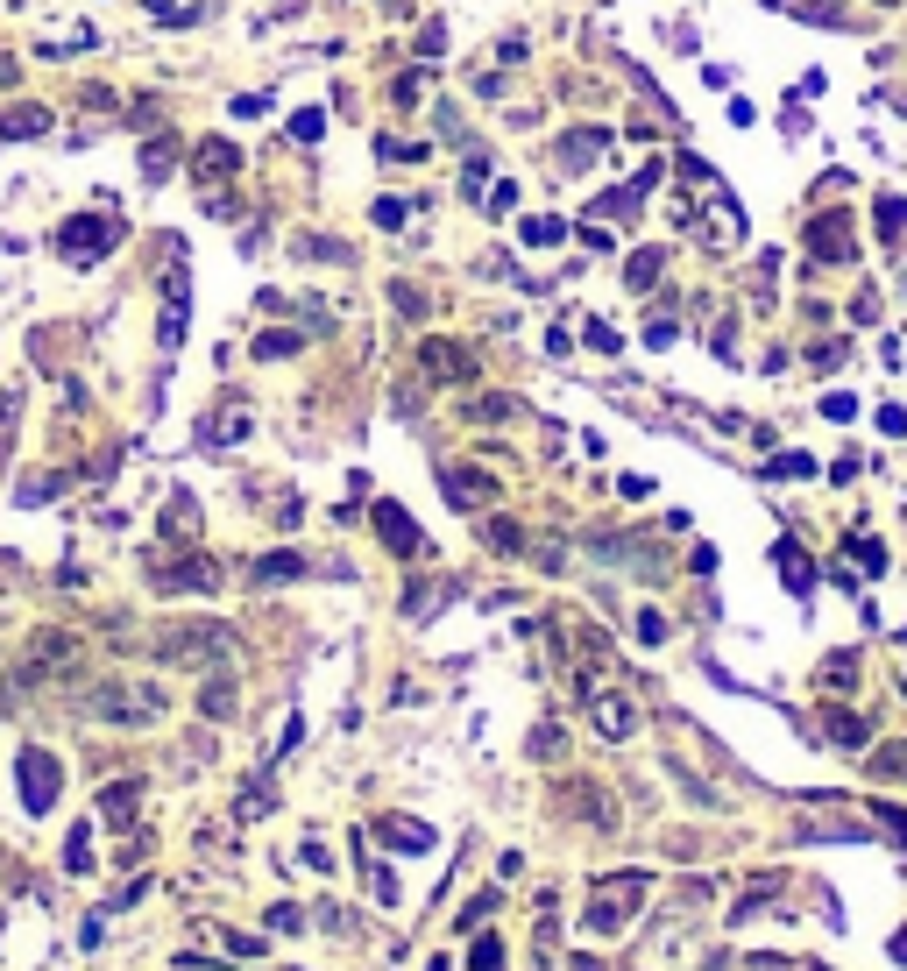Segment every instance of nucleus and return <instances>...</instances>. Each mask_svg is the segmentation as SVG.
<instances>
[{
  "label": "nucleus",
  "mask_w": 907,
  "mask_h": 971,
  "mask_svg": "<svg viewBox=\"0 0 907 971\" xmlns=\"http://www.w3.org/2000/svg\"><path fill=\"white\" fill-rule=\"evenodd\" d=\"M766 475H815V461L808 454H780V461H766Z\"/></svg>",
  "instance_id": "nucleus-41"
},
{
  "label": "nucleus",
  "mask_w": 907,
  "mask_h": 971,
  "mask_svg": "<svg viewBox=\"0 0 907 971\" xmlns=\"http://www.w3.org/2000/svg\"><path fill=\"white\" fill-rule=\"evenodd\" d=\"M468 419H518V404H511V397H475Z\"/></svg>",
  "instance_id": "nucleus-36"
},
{
  "label": "nucleus",
  "mask_w": 907,
  "mask_h": 971,
  "mask_svg": "<svg viewBox=\"0 0 907 971\" xmlns=\"http://www.w3.org/2000/svg\"><path fill=\"white\" fill-rule=\"evenodd\" d=\"M411 220V199H376V227H404Z\"/></svg>",
  "instance_id": "nucleus-38"
},
{
  "label": "nucleus",
  "mask_w": 907,
  "mask_h": 971,
  "mask_svg": "<svg viewBox=\"0 0 907 971\" xmlns=\"http://www.w3.org/2000/svg\"><path fill=\"white\" fill-rule=\"evenodd\" d=\"M440 490H447L454 511H482L489 497H497V475H482V468H447V475H440Z\"/></svg>",
  "instance_id": "nucleus-11"
},
{
  "label": "nucleus",
  "mask_w": 907,
  "mask_h": 971,
  "mask_svg": "<svg viewBox=\"0 0 907 971\" xmlns=\"http://www.w3.org/2000/svg\"><path fill=\"white\" fill-rule=\"evenodd\" d=\"M801 249L815 270H851L858 263V227H851V206H822L801 220Z\"/></svg>",
  "instance_id": "nucleus-2"
},
{
  "label": "nucleus",
  "mask_w": 907,
  "mask_h": 971,
  "mask_svg": "<svg viewBox=\"0 0 907 971\" xmlns=\"http://www.w3.org/2000/svg\"><path fill=\"white\" fill-rule=\"evenodd\" d=\"M638 901H645V872H610V879H603V894L589 901V936H610V929H624Z\"/></svg>",
  "instance_id": "nucleus-5"
},
{
  "label": "nucleus",
  "mask_w": 907,
  "mask_h": 971,
  "mask_svg": "<svg viewBox=\"0 0 907 971\" xmlns=\"http://www.w3.org/2000/svg\"><path fill=\"white\" fill-rule=\"evenodd\" d=\"M574 971H603V964H596V957H574Z\"/></svg>",
  "instance_id": "nucleus-50"
},
{
  "label": "nucleus",
  "mask_w": 907,
  "mask_h": 971,
  "mask_svg": "<svg viewBox=\"0 0 907 971\" xmlns=\"http://www.w3.org/2000/svg\"><path fill=\"white\" fill-rule=\"evenodd\" d=\"M794 93H801V100H822V93H830V71H801Z\"/></svg>",
  "instance_id": "nucleus-43"
},
{
  "label": "nucleus",
  "mask_w": 907,
  "mask_h": 971,
  "mask_svg": "<svg viewBox=\"0 0 907 971\" xmlns=\"http://www.w3.org/2000/svg\"><path fill=\"white\" fill-rule=\"evenodd\" d=\"M638 638H645V645H659V638H667V617L645 610V617H638Z\"/></svg>",
  "instance_id": "nucleus-45"
},
{
  "label": "nucleus",
  "mask_w": 907,
  "mask_h": 971,
  "mask_svg": "<svg viewBox=\"0 0 907 971\" xmlns=\"http://www.w3.org/2000/svg\"><path fill=\"white\" fill-rule=\"evenodd\" d=\"M872 234H879V249H900L907 241V199L900 192H872Z\"/></svg>",
  "instance_id": "nucleus-14"
},
{
  "label": "nucleus",
  "mask_w": 907,
  "mask_h": 971,
  "mask_svg": "<svg viewBox=\"0 0 907 971\" xmlns=\"http://www.w3.org/2000/svg\"><path fill=\"white\" fill-rule=\"evenodd\" d=\"M419 93H426V71H404L397 78V107H419Z\"/></svg>",
  "instance_id": "nucleus-39"
},
{
  "label": "nucleus",
  "mask_w": 907,
  "mask_h": 971,
  "mask_svg": "<svg viewBox=\"0 0 907 971\" xmlns=\"http://www.w3.org/2000/svg\"><path fill=\"white\" fill-rule=\"evenodd\" d=\"M822 419H858V397L851 390H830V397H822Z\"/></svg>",
  "instance_id": "nucleus-37"
},
{
  "label": "nucleus",
  "mask_w": 907,
  "mask_h": 971,
  "mask_svg": "<svg viewBox=\"0 0 907 971\" xmlns=\"http://www.w3.org/2000/svg\"><path fill=\"white\" fill-rule=\"evenodd\" d=\"M78 667V638L71 631H36V645H29V681L36 674H71Z\"/></svg>",
  "instance_id": "nucleus-10"
},
{
  "label": "nucleus",
  "mask_w": 907,
  "mask_h": 971,
  "mask_svg": "<svg viewBox=\"0 0 907 971\" xmlns=\"http://www.w3.org/2000/svg\"><path fill=\"white\" fill-rule=\"evenodd\" d=\"M497 901H504V894H475V901H468V915H461V929H475V922H482L489 908H497Z\"/></svg>",
  "instance_id": "nucleus-46"
},
{
  "label": "nucleus",
  "mask_w": 907,
  "mask_h": 971,
  "mask_svg": "<svg viewBox=\"0 0 907 971\" xmlns=\"http://www.w3.org/2000/svg\"><path fill=\"white\" fill-rule=\"evenodd\" d=\"M156 709H163L156 688H121V681L86 688V716H100V723H149Z\"/></svg>",
  "instance_id": "nucleus-4"
},
{
  "label": "nucleus",
  "mask_w": 907,
  "mask_h": 971,
  "mask_svg": "<svg viewBox=\"0 0 907 971\" xmlns=\"http://www.w3.org/2000/svg\"><path fill=\"white\" fill-rule=\"evenodd\" d=\"M15 773H22V808H29V816H50V808H57V787H64L57 759H50L43 745H29V752L15 759Z\"/></svg>",
  "instance_id": "nucleus-6"
},
{
  "label": "nucleus",
  "mask_w": 907,
  "mask_h": 971,
  "mask_svg": "<svg viewBox=\"0 0 907 971\" xmlns=\"http://www.w3.org/2000/svg\"><path fill=\"white\" fill-rule=\"evenodd\" d=\"M178 164H185V142H178V135H156V142L142 149V178H149V185H163Z\"/></svg>",
  "instance_id": "nucleus-18"
},
{
  "label": "nucleus",
  "mask_w": 907,
  "mask_h": 971,
  "mask_svg": "<svg viewBox=\"0 0 907 971\" xmlns=\"http://www.w3.org/2000/svg\"><path fill=\"white\" fill-rule=\"evenodd\" d=\"M872 816H879V830H886L893 844H907V808H893V801H879V808H872Z\"/></svg>",
  "instance_id": "nucleus-35"
},
{
  "label": "nucleus",
  "mask_w": 907,
  "mask_h": 971,
  "mask_svg": "<svg viewBox=\"0 0 907 971\" xmlns=\"http://www.w3.org/2000/svg\"><path fill=\"white\" fill-rule=\"evenodd\" d=\"M50 128V107H0V142H29Z\"/></svg>",
  "instance_id": "nucleus-20"
},
{
  "label": "nucleus",
  "mask_w": 907,
  "mask_h": 971,
  "mask_svg": "<svg viewBox=\"0 0 907 971\" xmlns=\"http://www.w3.org/2000/svg\"><path fill=\"white\" fill-rule=\"evenodd\" d=\"M872 8H886V15H893V8H907V0H872Z\"/></svg>",
  "instance_id": "nucleus-51"
},
{
  "label": "nucleus",
  "mask_w": 907,
  "mask_h": 971,
  "mask_svg": "<svg viewBox=\"0 0 907 971\" xmlns=\"http://www.w3.org/2000/svg\"><path fill=\"white\" fill-rule=\"evenodd\" d=\"M589 716H596V731H603V738H631V731H638V702H631V695H603V688H589Z\"/></svg>",
  "instance_id": "nucleus-13"
},
{
  "label": "nucleus",
  "mask_w": 907,
  "mask_h": 971,
  "mask_svg": "<svg viewBox=\"0 0 907 971\" xmlns=\"http://www.w3.org/2000/svg\"><path fill=\"white\" fill-rule=\"evenodd\" d=\"M298 256H312V263H348V249H341V241H326V234H298Z\"/></svg>",
  "instance_id": "nucleus-29"
},
{
  "label": "nucleus",
  "mask_w": 907,
  "mask_h": 971,
  "mask_svg": "<svg viewBox=\"0 0 907 971\" xmlns=\"http://www.w3.org/2000/svg\"><path fill=\"white\" fill-rule=\"evenodd\" d=\"M773 568H780V582H787L794 596H808V589H815V560H808L794 539H780V546H773Z\"/></svg>",
  "instance_id": "nucleus-17"
},
{
  "label": "nucleus",
  "mask_w": 907,
  "mask_h": 971,
  "mask_svg": "<svg viewBox=\"0 0 907 971\" xmlns=\"http://www.w3.org/2000/svg\"><path fill=\"white\" fill-rule=\"evenodd\" d=\"M723 114H730V128H752V121H759V107H752V100H730Z\"/></svg>",
  "instance_id": "nucleus-47"
},
{
  "label": "nucleus",
  "mask_w": 907,
  "mask_h": 971,
  "mask_svg": "<svg viewBox=\"0 0 907 971\" xmlns=\"http://www.w3.org/2000/svg\"><path fill=\"white\" fill-rule=\"evenodd\" d=\"M163 589H220V560H206V553H192V560H171L163 568Z\"/></svg>",
  "instance_id": "nucleus-16"
},
{
  "label": "nucleus",
  "mask_w": 907,
  "mask_h": 971,
  "mask_svg": "<svg viewBox=\"0 0 907 971\" xmlns=\"http://www.w3.org/2000/svg\"><path fill=\"white\" fill-rule=\"evenodd\" d=\"M589 348H603V355H617V334L603 327V319H589Z\"/></svg>",
  "instance_id": "nucleus-48"
},
{
  "label": "nucleus",
  "mask_w": 907,
  "mask_h": 971,
  "mask_svg": "<svg viewBox=\"0 0 907 971\" xmlns=\"http://www.w3.org/2000/svg\"><path fill=\"white\" fill-rule=\"evenodd\" d=\"M822 731H830V745H844V752H865L872 745V716H858V709H822Z\"/></svg>",
  "instance_id": "nucleus-15"
},
{
  "label": "nucleus",
  "mask_w": 907,
  "mask_h": 971,
  "mask_svg": "<svg viewBox=\"0 0 907 971\" xmlns=\"http://www.w3.org/2000/svg\"><path fill=\"white\" fill-rule=\"evenodd\" d=\"M220 653H234V631L213 624V617L163 624V638H156V660H163V667H213Z\"/></svg>",
  "instance_id": "nucleus-1"
},
{
  "label": "nucleus",
  "mask_w": 907,
  "mask_h": 971,
  "mask_svg": "<svg viewBox=\"0 0 907 971\" xmlns=\"http://www.w3.org/2000/svg\"><path fill=\"white\" fill-rule=\"evenodd\" d=\"M291 575H305V560H298V553H270V560H256V582H291Z\"/></svg>",
  "instance_id": "nucleus-27"
},
{
  "label": "nucleus",
  "mask_w": 907,
  "mask_h": 971,
  "mask_svg": "<svg viewBox=\"0 0 907 971\" xmlns=\"http://www.w3.org/2000/svg\"><path fill=\"white\" fill-rule=\"evenodd\" d=\"M532 752H539V759H553V752H560V731H553V723H546V731H532Z\"/></svg>",
  "instance_id": "nucleus-49"
},
{
  "label": "nucleus",
  "mask_w": 907,
  "mask_h": 971,
  "mask_svg": "<svg viewBox=\"0 0 907 971\" xmlns=\"http://www.w3.org/2000/svg\"><path fill=\"white\" fill-rule=\"evenodd\" d=\"M270 929H277V936H291V929H305V915H298L291 901H277V908H270Z\"/></svg>",
  "instance_id": "nucleus-42"
},
{
  "label": "nucleus",
  "mask_w": 907,
  "mask_h": 971,
  "mask_svg": "<svg viewBox=\"0 0 907 971\" xmlns=\"http://www.w3.org/2000/svg\"><path fill=\"white\" fill-rule=\"evenodd\" d=\"M135 801H142V780H114V787H100V816L107 823H128Z\"/></svg>",
  "instance_id": "nucleus-22"
},
{
  "label": "nucleus",
  "mask_w": 907,
  "mask_h": 971,
  "mask_svg": "<svg viewBox=\"0 0 907 971\" xmlns=\"http://www.w3.org/2000/svg\"><path fill=\"white\" fill-rule=\"evenodd\" d=\"M376 837H383V844H397V851H433V830L397 823V816H383V823H376Z\"/></svg>",
  "instance_id": "nucleus-23"
},
{
  "label": "nucleus",
  "mask_w": 907,
  "mask_h": 971,
  "mask_svg": "<svg viewBox=\"0 0 907 971\" xmlns=\"http://www.w3.org/2000/svg\"><path fill=\"white\" fill-rule=\"evenodd\" d=\"M419 362H426V376H433V383H475V355H468V348H454V341H426V348H419Z\"/></svg>",
  "instance_id": "nucleus-12"
},
{
  "label": "nucleus",
  "mask_w": 907,
  "mask_h": 971,
  "mask_svg": "<svg viewBox=\"0 0 907 971\" xmlns=\"http://www.w3.org/2000/svg\"><path fill=\"white\" fill-rule=\"evenodd\" d=\"M610 149V128H574V135H560L553 142V171H567V178H582L596 156Z\"/></svg>",
  "instance_id": "nucleus-7"
},
{
  "label": "nucleus",
  "mask_w": 907,
  "mask_h": 971,
  "mask_svg": "<svg viewBox=\"0 0 907 971\" xmlns=\"http://www.w3.org/2000/svg\"><path fill=\"white\" fill-rule=\"evenodd\" d=\"M659 277H667V249H638V256L624 263V291H652Z\"/></svg>",
  "instance_id": "nucleus-21"
},
{
  "label": "nucleus",
  "mask_w": 907,
  "mask_h": 971,
  "mask_svg": "<svg viewBox=\"0 0 907 971\" xmlns=\"http://www.w3.org/2000/svg\"><path fill=\"white\" fill-rule=\"evenodd\" d=\"M163 539H171V546H192V539H199V504H192L185 490L163 504Z\"/></svg>",
  "instance_id": "nucleus-19"
},
{
  "label": "nucleus",
  "mask_w": 907,
  "mask_h": 971,
  "mask_svg": "<svg viewBox=\"0 0 907 971\" xmlns=\"http://www.w3.org/2000/svg\"><path fill=\"white\" fill-rule=\"evenodd\" d=\"M879 433H893V440L907 433V412H900V404H879Z\"/></svg>",
  "instance_id": "nucleus-44"
},
{
  "label": "nucleus",
  "mask_w": 907,
  "mask_h": 971,
  "mask_svg": "<svg viewBox=\"0 0 907 971\" xmlns=\"http://www.w3.org/2000/svg\"><path fill=\"white\" fill-rule=\"evenodd\" d=\"M376 532H383V546H390L397 560H426V532L411 525V511H397V504H376Z\"/></svg>",
  "instance_id": "nucleus-8"
},
{
  "label": "nucleus",
  "mask_w": 907,
  "mask_h": 971,
  "mask_svg": "<svg viewBox=\"0 0 907 971\" xmlns=\"http://www.w3.org/2000/svg\"><path fill=\"white\" fill-rule=\"evenodd\" d=\"M114 241H121V220H114V213H71V220L57 227V256L86 270V263H100V256L114 249Z\"/></svg>",
  "instance_id": "nucleus-3"
},
{
  "label": "nucleus",
  "mask_w": 907,
  "mask_h": 971,
  "mask_svg": "<svg viewBox=\"0 0 907 971\" xmlns=\"http://www.w3.org/2000/svg\"><path fill=\"white\" fill-rule=\"evenodd\" d=\"M822 681H830V688H851V681H858V653H830V667H822Z\"/></svg>",
  "instance_id": "nucleus-34"
},
{
  "label": "nucleus",
  "mask_w": 907,
  "mask_h": 971,
  "mask_svg": "<svg viewBox=\"0 0 907 971\" xmlns=\"http://www.w3.org/2000/svg\"><path fill=\"white\" fill-rule=\"evenodd\" d=\"M808 128H815L808 100H801V93H787V107H780V135H808Z\"/></svg>",
  "instance_id": "nucleus-30"
},
{
  "label": "nucleus",
  "mask_w": 907,
  "mask_h": 971,
  "mask_svg": "<svg viewBox=\"0 0 907 971\" xmlns=\"http://www.w3.org/2000/svg\"><path fill=\"white\" fill-rule=\"evenodd\" d=\"M468 971H504V943H497V936H482V943L468 950Z\"/></svg>",
  "instance_id": "nucleus-31"
},
{
  "label": "nucleus",
  "mask_w": 907,
  "mask_h": 971,
  "mask_svg": "<svg viewBox=\"0 0 907 971\" xmlns=\"http://www.w3.org/2000/svg\"><path fill=\"white\" fill-rule=\"evenodd\" d=\"M851 553H858V568H865V575H886V546H879V539H865V532H858V539H851Z\"/></svg>",
  "instance_id": "nucleus-32"
},
{
  "label": "nucleus",
  "mask_w": 907,
  "mask_h": 971,
  "mask_svg": "<svg viewBox=\"0 0 907 971\" xmlns=\"http://www.w3.org/2000/svg\"><path fill=\"white\" fill-rule=\"evenodd\" d=\"M525 241L532 249H553V241H567V220H525Z\"/></svg>",
  "instance_id": "nucleus-33"
},
{
  "label": "nucleus",
  "mask_w": 907,
  "mask_h": 971,
  "mask_svg": "<svg viewBox=\"0 0 907 971\" xmlns=\"http://www.w3.org/2000/svg\"><path fill=\"white\" fill-rule=\"evenodd\" d=\"M234 171H241V149H234L227 135H206V142L192 149V178H199L206 192H213L220 178H234Z\"/></svg>",
  "instance_id": "nucleus-9"
},
{
  "label": "nucleus",
  "mask_w": 907,
  "mask_h": 971,
  "mask_svg": "<svg viewBox=\"0 0 907 971\" xmlns=\"http://www.w3.org/2000/svg\"><path fill=\"white\" fill-rule=\"evenodd\" d=\"M291 348H298V334H263V341H256L263 362H277V355H291Z\"/></svg>",
  "instance_id": "nucleus-40"
},
{
  "label": "nucleus",
  "mask_w": 907,
  "mask_h": 971,
  "mask_svg": "<svg viewBox=\"0 0 907 971\" xmlns=\"http://www.w3.org/2000/svg\"><path fill=\"white\" fill-rule=\"evenodd\" d=\"M199 709H206L213 723H227V716H234V681H220V674H213V681L199 688Z\"/></svg>",
  "instance_id": "nucleus-26"
},
{
  "label": "nucleus",
  "mask_w": 907,
  "mask_h": 971,
  "mask_svg": "<svg viewBox=\"0 0 907 971\" xmlns=\"http://www.w3.org/2000/svg\"><path fill=\"white\" fill-rule=\"evenodd\" d=\"M872 780H900V787H907V745H900V738L872 745Z\"/></svg>",
  "instance_id": "nucleus-24"
},
{
  "label": "nucleus",
  "mask_w": 907,
  "mask_h": 971,
  "mask_svg": "<svg viewBox=\"0 0 907 971\" xmlns=\"http://www.w3.org/2000/svg\"><path fill=\"white\" fill-rule=\"evenodd\" d=\"M64 872H93V837H86V823L64 837Z\"/></svg>",
  "instance_id": "nucleus-28"
},
{
  "label": "nucleus",
  "mask_w": 907,
  "mask_h": 971,
  "mask_svg": "<svg viewBox=\"0 0 907 971\" xmlns=\"http://www.w3.org/2000/svg\"><path fill=\"white\" fill-rule=\"evenodd\" d=\"M482 546H489V553H525V532H518L511 518H482Z\"/></svg>",
  "instance_id": "nucleus-25"
}]
</instances>
